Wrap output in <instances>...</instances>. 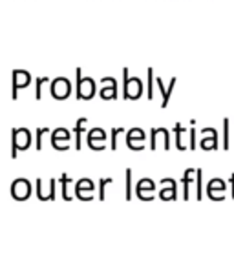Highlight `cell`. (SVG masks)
<instances>
[{
    "label": "cell",
    "mask_w": 234,
    "mask_h": 263,
    "mask_svg": "<svg viewBox=\"0 0 234 263\" xmlns=\"http://www.w3.org/2000/svg\"><path fill=\"white\" fill-rule=\"evenodd\" d=\"M143 81L139 77H130V70L123 68V99L136 101L143 95Z\"/></svg>",
    "instance_id": "1"
},
{
    "label": "cell",
    "mask_w": 234,
    "mask_h": 263,
    "mask_svg": "<svg viewBox=\"0 0 234 263\" xmlns=\"http://www.w3.org/2000/svg\"><path fill=\"white\" fill-rule=\"evenodd\" d=\"M33 143V136L28 128H13L11 130V157L16 159L19 152L28 150Z\"/></svg>",
    "instance_id": "3"
},
{
    "label": "cell",
    "mask_w": 234,
    "mask_h": 263,
    "mask_svg": "<svg viewBox=\"0 0 234 263\" xmlns=\"http://www.w3.org/2000/svg\"><path fill=\"white\" fill-rule=\"evenodd\" d=\"M154 190H156V185H154L152 179H141L136 185V194L139 199L143 201H152L154 199Z\"/></svg>",
    "instance_id": "13"
},
{
    "label": "cell",
    "mask_w": 234,
    "mask_h": 263,
    "mask_svg": "<svg viewBox=\"0 0 234 263\" xmlns=\"http://www.w3.org/2000/svg\"><path fill=\"white\" fill-rule=\"evenodd\" d=\"M176 82H177V79L172 77V79H170V82H169V86L165 88V91H163V101H161V108H167V106H169L170 95H172L174 88H176Z\"/></svg>",
    "instance_id": "20"
},
{
    "label": "cell",
    "mask_w": 234,
    "mask_h": 263,
    "mask_svg": "<svg viewBox=\"0 0 234 263\" xmlns=\"http://www.w3.org/2000/svg\"><path fill=\"white\" fill-rule=\"evenodd\" d=\"M101 99H117V81L114 77L101 79Z\"/></svg>",
    "instance_id": "14"
},
{
    "label": "cell",
    "mask_w": 234,
    "mask_h": 263,
    "mask_svg": "<svg viewBox=\"0 0 234 263\" xmlns=\"http://www.w3.org/2000/svg\"><path fill=\"white\" fill-rule=\"evenodd\" d=\"M145 137H147V134H145L141 128H132V130L127 132V146L130 148V150L139 152V150L145 148V144H143Z\"/></svg>",
    "instance_id": "10"
},
{
    "label": "cell",
    "mask_w": 234,
    "mask_h": 263,
    "mask_svg": "<svg viewBox=\"0 0 234 263\" xmlns=\"http://www.w3.org/2000/svg\"><path fill=\"white\" fill-rule=\"evenodd\" d=\"M75 79H77V86H75L77 93H75V99L77 101H90V99H94V95L97 93V86H95L94 79L84 77L81 68L75 70Z\"/></svg>",
    "instance_id": "2"
},
{
    "label": "cell",
    "mask_w": 234,
    "mask_h": 263,
    "mask_svg": "<svg viewBox=\"0 0 234 263\" xmlns=\"http://www.w3.org/2000/svg\"><path fill=\"white\" fill-rule=\"evenodd\" d=\"M57 181L59 179H49L48 189L44 190L42 179H37L35 189H37V197L41 199V201H55V199H57Z\"/></svg>",
    "instance_id": "7"
},
{
    "label": "cell",
    "mask_w": 234,
    "mask_h": 263,
    "mask_svg": "<svg viewBox=\"0 0 234 263\" xmlns=\"http://www.w3.org/2000/svg\"><path fill=\"white\" fill-rule=\"evenodd\" d=\"M13 79H11V99L16 101L19 99V91L24 90V88L29 86V82H31V73L26 70H13Z\"/></svg>",
    "instance_id": "4"
},
{
    "label": "cell",
    "mask_w": 234,
    "mask_h": 263,
    "mask_svg": "<svg viewBox=\"0 0 234 263\" xmlns=\"http://www.w3.org/2000/svg\"><path fill=\"white\" fill-rule=\"evenodd\" d=\"M229 119H223V150H229Z\"/></svg>",
    "instance_id": "26"
},
{
    "label": "cell",
    "mask_w": 234,
    "mask_h": 263,
    "mask_svg": "<svg viewBox=\"0 0 234 263\" xmlns=\"http://www.w3.org/2000/svg\"><path fill=\"white\" fill-rule=\"evenodd\" d=\"M86 123L88 119L86 117H81V119H77V123H75L74 126V137H75V150H81V137H82V132H86Z\"/></svg>",
    "instance_id": "16"
},
{
    "label": "cell",
    "mask_w": 234,
    "mask_h": 263,
    "mask_svg": "<svg viewBox=\"0 0 234 263\" xmlns=\"http://www.w3.org/2000/svg\"><path fill=\"white\" fill-rule=\"evenodd\" d=\"M196 128H194V121H192V128L189 130V139H190V144H189V148L190 150H196L197 148V144H196Z\"/></svg>",
    "instance_id": "30"
},
{
    "label": "cell",
    "mask_w": 234,
    "mask_h": 263,
    "mask_svg": "<svg viewBox=\"0 0 234 263\" xmlns=\"http://www.w3.org/2000/svg\"><path fill=\"white\" fill-rule=\"evenodd\" d=\"M124 197L128 201L132 199V168H127V190H124Z\"/></svg>",
    "instance_id": "27"
},
{
    "label": "cell",
    "mask_w": 234,
    "mask_h": 263,
    "mask_svg": "<svg viewBox=\"0 0 234 263\" xmlns=\"http://www.w3.org/2000/svg\"><path fill=\"white\" fill-rule=\"evenodd\" d=\"M112 183H114V179H112V177H101V179H99V194H97V197H99V201H104V197H106V186L108 185H112Z\"/></svg>",
    "instance_id": "22"
},
{
    "label": "cell",
    "mask_w": 234,
    "mask_h": 263,
    "mask_svg": "<svg viewBox=\"0 0 234 263\" xmlns=\"http://www.w3.org/2000/svg\"><path fill=\"white\" fill-rule=\"evenodd\" d=\"M159 197L163 199V201H172V199L177 197V185L172 177H165V179H161Z\"/></svg>",
    "instance_id": "12"
},
{
    "label": "cell",
    "mask_w": 234,
    "mask_h": 263,
    "mask_svg": "<svg viewBox=\"0 0 234 263\" xmlns=\"http://www.w3.org/2000/svg\"><path fill=\"white\" fill-rule=\"evenodd\" d=\"M225 190H227L225 181L216 177V179L209 181V185H207V196H209L212 201H222L223 197H225Z\"/></svg>",
    "instance_id": "9"
},
{
    "label": "cell",
    "mask_w": 234,
    "mask_h": 263,
    "mask_svg": "<svg viewBox=\"0 0 234 263\" xmlns=\"http://www.w3.org/2000/svg\"><path fill=\"white\" fill-rule=\"evenodd\" d=\"M196 197L202 199L203 197V170L196 168Z\"/></svg>",
    "instance_id": "24"
},
{
    "label": "cell",
    "mask_w": 234,
    "mask_h": 263,
    "mask_svg": "<svg viewBox=\"0 0 234 263\" xmlns=\"http://www.w3.org/2000/svg\"><path fill=\"white\" fill-rule=\"evenodd\" d=\"M154 82H156V75H154L152 68L147 70V97L152 101L154 99Z\"/></svg>",
    "instance_id": "21"
},
{
    "label": "cell",
    "mask_w": 234,
    "mask_h": 263,
    "mask_svg": "<svg viewBox=\"0 0 234 263\" xmlns=\"http://www.w3.org/2000/svg\"><path fill=\"white\" fill-rule=\"evenodd\" d=\"M185 128H183V124L181 123H176V126H174V134H176V148L177 150H185V144H183V136H185Z\"/></svg>",
    "instance_id": "19"
},
{
    "label": "cell",
    "mask_w": 234,
    "mask_h": 263,
    "mask_svg": "<svg viewBox=\"0 0 234 263\" xmlns=\"http://www.w3.org/2000/svg\"><path fill=\"white\" fill-rule=\"evenodd\" d=\"M49 91H51V97L53 99L64 101V99H68L71 93V82L66 77H57L49 82Z\"/></svg>",
    "instance_id": "5"
},
{
    "label": "cell",
    "mask_w": 234,
    "mask_h": 263,
    "mask_svg": "<svg viewBox=\"0 0 234 263\" xmlns=\"http://www.w3.org/2000/svg\"><path fill=\"white\" fill-rule=\"evenodd\" d=\"M227 183L230 185V192H232V199H234V174H230V177L227 179Z\"/></svg>",
    "instance_id": "32"
},
{
    "label": "cell",
    "mask_w": 234,
    "mask_h": 263,
    "mask_svg": "<svg viewBox=\"0 0 234 263\" xmlns=\"http://www.w3.org/2000/svg\"><path fill=\"white\" fill-rule=\"evenodd\" d=\"M70 183H74V179H71L68 174L59 176V185H61V194H62V199H64V201H71V199H74V196L68 192V185H70Z\"/></svg>",
    "instance_id": "17"
},
{
    "label": "cell",
    "mask_w": 234,
    "mask_h": 263,
    "mask_svg": "<svg viewBox=\"0 0 234 263\" xmlns=\"http://www.w3.org/2000/svg\"><path fill=\"white\" fill-rule=\"evenodd\" d=\"M86 141H106V132L103 128H92L86 134Z\"/></svg>",
    "instance_id": "23"
},
{
    "label": "cell",
    "mask_w": 234,
    "mask_h": 263,
    "mask_svg": "<svg viewBox=\"0 0 234 263\" xmlns=\"http://www.w3.org/2000/svg\"><path fill=\"white\" fill-rule=\"evenodd\" d=\"M88 143V146L92 148V150H95V152H99V150H104L106 148V141H86Z\"/></svg>",
    "instance_id": "31"
},
{
    "label": "cell",
    "mask_w": 234,
    "mask_h": 263,
    "mask_svg": "<svg viewBox=\"0 0 234 263\" xmlns=\"http://www.w3.org/2000/svg\"><path fill=\"white\" fill-rule=\"evenodd\" d=\"M121 132H124L123 128H112V141H110L112 150H117V137H119Z\"/></svg>",
    "instance_id": "29"
},
{
    "label": "cell",
    "mask_w": 234,
    "mask_h": 263,
    "mask_svg": "<svg viewBox=\"0 0 234 263\" xmlns=\"http://www.w3.org/2000/svg\"><path fill=\"white\" fill-rule=\"evenodd\" d=\"M33 189H31V183L24 177H19L11 183V197L16 199V201H24L31 196Z\"/></svg>",
    "instance_id": "6"
},
{
    "label": "cell",
    "mask_w": 234,
    "mask_h": 263,
    "mask_svg": "<svg viewBox=\"0 0 234 263\" xmlns=\"http://www.w3.org/2000/svg\"><path fill=\"white\" fill-rule=\"evenodd\" d=\"M46 132H49L48 128H37V130H35V134H37V139H35V148H37V150H42V137H44Z\"/></svg>",
    "instance_id": "28"
},
{
    "label": "cell",
    "mask_w": 234,
    "mask_h": 263,
    "mask_svg": "<svg viewBox=\"0 0 234 263\" xmlns=\"http://www.w3.org/2000/svg\"><path fill=\"white\" fill-rule=\"evenodd\" d=\"M75 196L81 199V201H92L94 199V192H95V185L92 179H86V177H82L75 183Z\"/></svg>",
    "instance_id": "8"
},
{
    "label": "cell",
    "mask_w": 234,
    "mask_h": 263,
    "mask_svg": "<svg viewBox=\"0 0 234 263\" xmlns=\"http://www.w3.org/2000/svg\"><path fill=\"white\" fill-rule=\"evenodd\" d=\"M70 132L66 130V128H55L53 132H51V146L55 148V150H61V152H64V150H68V139H70Z\"/></svg>",
    "instance_id": "11"
},
{
    "label": "cell",
    "mask_w": 234,
    "mask_h": 263,
    "mask_svg": "<svg viewBox=\"0 0 234 263\" xmlns=\"http://www.w3.org/2000/svg\"><path fill=\"white\" fill-rule=\"evenodd\" d=\"M192 179H196V168H187L183 174V199H189V190H190V183Z\"/></svg>",
    "instance_id": "18"
},
{
    "label": "cell",
    "mask_w": 234,
    "mask_h": 263,
    "mask_svg": "<svg viewBox=\"0 0 234 263\" xmlns=\"http://www.w3.org/2000/svg\"><path fill=\"white\" fill-rule=\"evenodd\" d=\"M202 143H200V146L203 148V150H216L218 148V132L214 130V128H203L202 130Z\"/></svg>",
    "instance_id": "15"
},
{
    "label": "cell",
    "mask_w": 234,
    "mask_h": 263,
    "mask_svg": "<svg viewBox=\"0 0 234 263\" xmlns=\"http://www.w3.org/2000/svg\"><path fill=\"white\" fill-rule=\"evenodd\" d=\"M48 82H49L48 77H39L37 81H35V99H37V101L42 99V88H44V84H48Z\"/></svg>",
    "instance_id": "25"
}]
</instances>
